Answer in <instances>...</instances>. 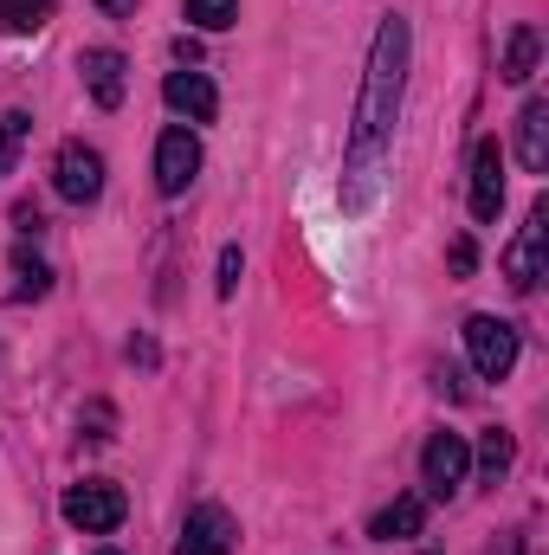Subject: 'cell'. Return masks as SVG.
<instances>
[{"mask_svg": "<svg viewBox=\"0 0 549 555\" xmlns=\"http://www.w3.org/2000/svg\"><path fill=\"white\" fill-rule=\"evenodd\" d=\"M52 188H59V201L91 207V201L104 194V155H98L91 142H65L59 162H52Z\"/></svg>", "mask_w": 549, "mask_h": 555, "instance_id": "obj_4", "label": "cell"}, {"mask_svg": "<svg viewBox=\"0 0 549 555\" xmlns=\"http://www.w3.org/2000/svg\"><path fill=\"white\" fill-rule=\"evenodd\" d=\"M465 356L485 382H505L518 369V330L505 317H465Z\"/></svg>", "mask_w": 549, "mask_h": 555, "instance_id": "obj_3", "label": "cell"}, {"mask_svg": "<svg viewBox=\"0 0 549 555\" xmlns=\"http://www.w3.org/2000/svg\"><path fill=\"white\" fill-rule=\"evenodd\" d=\"M201 175V142H194V130H162V142H155V188L162 194H188V181Z\"/></svg>", "mask_w": 549, "mask_h": 555, "instance_id": "obj_8", "label": "cell"}, {"mask_svg": "<svg viewBox=\"0 0 549 555\" xmlns=\"http://www.w3.org/2000/svg\"><path fill=\"white\" fill-rule=\"evenodd\" d=\"M408 59H413V33L401 13H388L375 26L369 46V72L356 91V124H349V162H343V214H369L375 188H382V155L395 142V117H401V91H408Z\"/></svg>", "mask_w": 549, "mask_h": 555, "instance_id": "obj_1", "label": "cell"}, {"mask_svg": "<svg viewBox=\"0 0 549 555\" xmlns=\"http://www.w3.org/2000/svg\"><path fill=\"white\" fill-rule=\"evenodd\" d=\"M233 543H240V524H233L220 504H194L188 524H181L175 555H233Z\"/></svg>", "mask_w": 549, "mask_h": 555, "instance_id": "obj_7", "label": "cell"}, {"mask_svg": "<svg viewBox=\"0 0 549 555\" xmlns=\"http://www.w3.org/2000/svg\"><path fill=\"white\" fill-rule=\"evenodd\" d=\"M537 52H544V33H537V26H511V39H505V65H498V78H505V85H524V78L537 72Z\"/></svg>", "mask_w": 549, "mask_h": 555, "instance_id": "obj_14", "label": "cell"}, {"mask_svg": "<svg viewBox=\"0 0 549 555\" xmlns=\"http://www.w3.org/2000/svg\"><path fill=\"white\" fill-rule=\"evenodd\" d=\"M52 20V0H0V33H39Z\"/></svg>", "mask_w": 549, "mask_h": 555, "instance_id": "obj_17", "label": "cell"}, {"mask_svg": "<svg viewBox=\"0 0 549 555\" xmlns=\"http://www.w3.org/2000/svg\"><path fill=\"white\" fill-rule=\"evenodd\" d=\"M511 459H518V439H511V433H505V426H491V433H485V439H478V472H485V478H491V485H498V478H505V472H511Z\"/></svg>", "mask_w": 549, "mask_h": 555, "instance_id": "obj_15", "label": "cell"}, {"mask_svg": "<svg viewBox=\"0 0 549 555\" xmlns=\"http://www.w3.org/2000/svg\"><path fill=\"white\" fill-rule=\"evenodd\" d=\"M78 72H85V91L98 98V111H117V104H124V52L91 46V52L78 59Z\"/></svg>", "mask_w": 549, "mask_h": 555, "instance_id": "obj_11", "label": "cell"}, {"mask_svg": "<svg viewBox=\"0 0 549 555\" xmlns=\"http://www.w3.org/2000/svg\"><path fill=\"white\" fill-rule=\"evenodd\" d=\"M181 13H188V26H201V33H227V26L240 20V0H181Z\"/></svg>", "mask_w": 549, "mask_h": 555, "instance_id": "obj_16", "label": "cell"}, {"mask_svg": "<svg viewBox=\"0 0 549 555\" xmlns=\"http://www.w3.org/2000/svg\"><path fill=\"white\" fill-rule=\"evenodd\" d=\"M98 555H117V550H98Z\"/></svg>", "mask_w": 549, "mask_h": 555, "instance_id": "obj_24", "label": "cell"}, {"mask_svg": "<svg viewBox=\"0 0 549 555\" xmlns=\"http://www.w3.org/2000/svg\"><path fill=\"white\" fill-rule=\"evenodd\" d=\"M420 524H426V504H420V498H395V504L375 511L369 537H375V543H408V537H420Z\"/></svg>", "mask_w": 549, "mask_h": 555, "instance_id": "obj_13", "label": "cell"}, {"mask_svg": "<svg viewBox=\"0 0 549 555\" xmlns=\"http://www.w3.org/2000/svg\"><path fill=\"white\" fill-rule=\"evenodd\" d=\"M472 266H478V246H472V240H452V272L472 278Z\"/></svg>", "mask_w": 549, "mask_h": 555, "instance_id": "obj_21", "label": "cell"}, {"mask_svg": "<svg viewBox=\"0 0 549 555\" xmlns=\"http://www.w3.org/2000/svg\"><path fill=\"white\" fill-rule=\"evenodd\" d=\"M544 201L531 207V220L518 227V240L505 246V278H511V291H537V278H544V246H549V227H544Z\"/></svg>", "mask_w": 549, "mask_h": 555, "instance_id": "obj_6", "label": "cell"}, {"mask_svg": "<svg viewBox=\"0 0 549 555\" xmlns=\"http://www.w3.org/2000/svg\"><path fill=\"white\" fill-rule=\"evenodd\" d=\"M162 98H168V111H181L188 124H214V111H220V91L207 85V72H168V78H162Z\"/></svg>", "mask_w": 549, "mask_h": 555, "instance_id": "obj_10", "label": "cell"}, {"mask_svg": "<svg viewBox=\"0 0 549 555\" xmlns=\"http://www.w3.org/2000/svg\"><path fill=\"white\" fill-rule=\"evenodd\" d=\"M505 207V149L498 137H485L472 149V220H498Z\"/></svg>", "mask_w": 549, "mask_h": 555, "instance_id": "obj_9", "label": "cell"}, {"mask_svg": "<svg viewBox=\"0 0 549 555\" xmlns=\"http://www.w3.org/2000/svg\"><path fill=\"white\" fill-rule=\"evenodd\" d=\"M214 291H220V297H233V291H240V246H227V253H220V278H214Z\"/></svg>", "mask_w": 549, "mask_h": 555, "instance_id": "obj_19", "label": "cell"}, {"mask_svg": "<svg viewBox=\"0 0 549 555\" xmlns=\"http://www.w3.org/2000/svg\"><path fill=\"white\" fill-rule=\"evenodd\" d=\"M0 175H7V155H0Z\"/></svg>", "mask_w": 549, "mask_h": 555, "instance_id": "obj_23", "label": "cell"}, {"mask_svg": "<svg viewBox=\"0 0 549 555\" xmlns=\"http://www.w3.org/2000/svg\"><path fill=\"white\" fill-rule=\"evenodd\" d=\"M20 137H26V117H20V111H7V117H0V155H7V162H13Z\"/></svg>", "mask_w": 549, "mask_h": 555, "instance_id": "obj_20", "label": "cell"}, {"mask_svg": "<svg viewBox=\"0 0 549 555\" xmlns=\"http://www.w3.org/2000/svg\"><path fill=\"white\" fill-rule=\"evenodd\" d=\"M518 162H524L531 175L549 168V98H531L524 117H518Z\"/></svg>", "mask_w": 549, "mask_h": 555, "instance_id": "obj_12", "label": "cell"}, {"mask_svg": "<svg viewBox=\"0 0 549 555\" xmlns=\"http://www.w3.org/2000/svg\"><path fill=\"white\" fill-rule=\"evenodd\" d=\"M465 472H472V446H465V433H433L426 452H420V478H426V491H433V498H452V491L465 485Z\"/></svg>", "mask_w": 549, "mask_h": 555, "instance_id": "obj_5", "label": "cell"}, {"mask_svg": "<svg viewBox=\"0 0 549 555\" xmlns=\"http://www.w3.org/2000/svg\"><path fill=\"white\" fill-rule=\"evenodd\" d=\"M85 439H98V446L111 439V408H91V433H85Z\"/></svg>", "mask_w": 549, "mask_h": 555, "instance_id": "obj_22", "label": "cell"}, {"mask_svg": "<svg viewBox=\"0 0 549 555\" xmlns=\"http://www.w3.org/2000/svg\"><path fill=\"white\" fill-rule=\"evenodd\" d=\"M124 517H130V498H124V485H111V478H85V485L65 491V524L85 530V537H111Z\"/></svg>", "mask_w": 549, "mask_h": 555, "instance_id": "obj_2", "label": "cell"}, {"mask_svg": "<svg viewBox=\"0 0 549 555\" xmlns=\"http://www.w3.org/2000/svg\"><path fill=\"white\" fill-rule=\"evenodd\" d=\"M13 272H20V284H13V297H20V304H26V297H46V291H52V272H46L39 259H26V253L13 259Z\"/></svg>", "mask_w": 549, "mask_h": 555, "instance_id": "obj_18", "label": "cell"}]
</instances>
